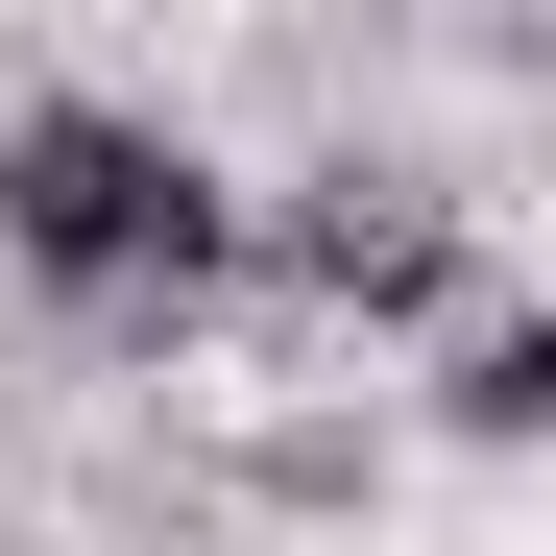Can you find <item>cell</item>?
<instances>
[{"instance_id":"cell-1","label":"cell","mask_w":556,"mask_h":556,"mask_svg":"<svg viewBox=\"0 0 556 556\" xmlns=\"http://www.w3.org/2000/svg\"><path fill=\"white\" fill-rule=\"evenodd\" d=\"M0 242H25L73 315H194L242 266V169L169 146L146 98H25L0 122Z\"/></svg>"},{"instance_id":"cell-2","label":"cell","mask_w":556,"mask_h":556,"mask_svg":"<svg viewBox=\"0 0 556 556\" xmlns=\"http://www.w3.org/2000/svg\"><path fill=\"white\" fill-rule=\"evenodd\" d=\"M242 266H291L315 315H484V242L435 169H291V194H242Z\"/></svg>"},{"instance_id":"cell-3","label":"cell","mask_w":556,"mask_h":556,"mask_svg":"<svg viewBox=\"0 0 556 556\" xmlns=\"http://www.w3.org/2000/svg\"><path fill=\"white\" fill-rule=\"evenodd\" d=\"M435 412L484 435V459H532V435H556V315H532V291H484V315L435 339Z\"/></svg>"}]
</instances>
